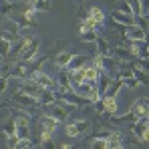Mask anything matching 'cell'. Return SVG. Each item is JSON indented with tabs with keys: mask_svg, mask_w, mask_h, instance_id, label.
<instances>
[{
	"mask_svg": "<svg viewBox=\"0 0 149 149\" xmlns=\"http://www.w3.org/2000/svg\"><path fill=\"white\" fill-rule=\"evenodd\" d=\"M149 127V123H147V119H139L137 123H133L131 125V131H133V135L137 137V139H141L143 137V133H145V129Z\"/></svg>",
	"mask_w": 149,
	"mask_h": 149,
	"instance_id": "obj_21",
	"label": "cell"
},
{
	"mask_svg": "<svg viewBox=\"0 0 149 149\" xmlns=\"http://www.w3.org/2000/svg\"><path fill=\"white\" fill-rule=\"evenodd\" d=\"M6 87H8V79L0 77V93H4V91H6Z\"/></svg>",
	"mask_w": 149,
	"mask_h": 149,
	"instance_id": "obj_52",
	"label": "cell"
},
{
	"mask_svg": "<svg viewBox=\"0 0 149 149\" xmlns=\"http://www.w3.org/2000/svg\"><path fill=\"white\" fill-rule=\"evenodd\" d=\"M115 10H119V12H123V14H133L131 4H129L127 0H117V8H115Z\"/></svg>",
	"mask_w": 149,
	"mask_h": 149,
	"instance_id": "obj_36",
	"label": "cell"
},
{
	"mask_svg": "<svg viewBox=\"0 0 149 149\" xmlns=\"http://www.w3.org/2000/svg\"><path fill=\"white\" fill-rule=\"evenodd\" d=\"M54 83H56L63 91H74L73 85H71V81H69V73H67V71H61V73H58V79H56Z\"/></svg>",
	"mask_w": 149,
	"mask_h": 149,
	"instance_id": "obj_20",
	"label": "cell"
},
{
	"mask_svg": "<svg viewBox=\"0 0 149 149\" xmlns=\"http://www.w3.org/2000/svg\"><path fill=\"white\" fill-rule=\"evenodd\" d=\"M32 8L36 12H47V10H50V2L49 0H34L32 2Z\"/></svg>",
	"mask_w": 149,
	"mask_h": 149,
	"instance_id": "obj_33",
	"label": "cell"
},
{
	"mask_svg": "<svg viewBox=\"0 0 149 149\" xmlns=\"http://www.w3.org/2000/svg\"><path fill=\"white\" fill-rule=\"evenodd\" d=\"M50 139H52V131L40 129V143H42V141H50Z\"/></svg>",
	"mask_w": 149,
	"mask_h": 149,
	"instance_id": "obj_50",
	"label": "cell"
},
{
	"mask_svg": "<svg viewBox=\"0 0 149 149\" xmlns=\"http://www.w3.org/2000/svg\"><path fill=\"white\" fill-rule=\"evenodd\" d=\"M40 127L54 133V131L58 129V121H56L54 117H50V115H42V117H40Z\"/></svg>",
	"mask_w": 149,
	"mask_h": 149,
	"instance_id": "obj_19",
	"label": "cell"
},
{
	"mask_svg": "<svg viewBox=\"0 0 149 149\" xmlns=\"http://www.w3.org/2000/svg\"><path fill=\"white\" fill-rule=\"evenodd\" d=\"M131 4V10H133V16H141V4L139 0H127Z\"/></svg>",
	"mask_w": 149,
	"mask_h": 149,
	"instance_id": "obj_43",
	"label": "cell"
},
{
	"mask_svg": "<svg viewBox=\"0 0 149 149\" xmlns=\"http://www.w3.org/2000/svg\"><path fill=\"white\" fill-rule=\"evenodd\" d=\"M93 105H95V111H97V113H101V115L105 113V101H103V97H101L99 101H95Z\"/></svg>",
	"mask_w": 149,
	"mask_h": 149,
	"instance_id": "obj_48",
	"label": "cell"
},
{
	"mask_svg": "<svg viewBox=\"0 0 149 149\" xmlns=\"http://www.w3.org/2000/svg\"><path fill=\"white\" fill-rule=\"evenodd\" d=\"M28 79L36 81V83H38V85H40L42 89H52V87L56 85V83H54V81L50 79L49 74H45L42 71H40V69H32V71L28 73Z\"/></svg>",
	"mask_w": 149,
	"mask_h": 149,
	"instance_id": "obj_4",
	"label": "cell"
},
{
	"mask_svg": "<svg viewBox=\"0 0 149 149\" xmlns=\"http://www.w3.org/2000/svg\"><path fill=\"white\" fill-rule=\"evenodd\" d=\"M137 119H147L149 117V109H147V105L143 103L141 99H137V101H133V105H131V109H129Z\"/></svg>",
	"mask_w": 149,
	"mask_h": 149,
	"instance_id": "obj_10",
	"label": "cell"
},
{
	"mask_svg": "<svg viewBox=\"0 0 149 149\" xmlns=\"http://www.w3.org/2000/svg\"><path fill=\"white\" fill-rule=\"evenodd\" d=\"M141 4V16H149V0H139Z\"/></svg>",
	"mask_w": 149,
	"mask_h": 149,
	"instance_id": "obj_47",
	"label": "cell"
},
{
	"mask_svg": "<svg viewBox=\"0 0 149 149\" xmlns=\"http://www.w3.org/2000/svg\"><path fill=\"white\" fill-rule=\"evenodd\" d=\"M63 149H73V145H71V143H65V145H63Z\"/></svg>",
	"mask_w": 149,
	"mask_h": 149,
	"instance_id": "obj_53",
	"label": "cell"
},
{
	"mask_svg": "<svg viewBox=\"0 0 149 149\" xmlns=\"http://www.w3.org/2000/svg\"><path fill=\"white\" fill-rule=\"evenodd\" d=\"M113 81H115V79H111V77H109L107 73H101V74H99V81H97V89H99V95H101V97H103V95L107 93V89H109V85H111Z\"/></svg>",
	"mask_w": 149,
	"mask_h": 149,
	"instance_id": "obj_16",
	"label": "cell"
},
{
	"mask_svg": "<svg viewBox=\"0 0 149 149\" xmlns=\"http://www.w3.org/2000/svg\"><path fill=\"white\" fill-rule=\"evenodd\" d=\"M12 61H8V58H2L0 61V77H4V79H8L10 73H12Z\"/></svg>",
	"mask_w": 149,
	"mask_h": 149,
	"instance_id": "obj_30",
	"label": "cell"
},
{
	"mask_svg": "<svg viewBox=\"0 0 149 149\" xmlns=\"http://www.w3.org/2000/svg\"><path fill=\"white\" fill-rule=\"evenodd\" d=\"M147 18H149V16H147Z\"/></svg>",
	"mask_w": 149,
	"mask_h": 149,
	"instance_id": "obj_57",
	"label": "cell"
},
{
	"mask_svg": "<svg viewBox=\"0 0 149 149\" xmlns=\"http://www.w3.org/2000/svg\"><path fill=\"white\" fill-rule=\"evenodd\" d=\"M91 149H107V139H101V137L93 139L91 141Z\"/></svg>",
	"mask_w": 149,
	"mask_h": 149,
	"instance_id": "obj_41",
	"label": "cell"
},
{
	"mask_svg": "<svg viewBox=\"0 0 149 149\" xmlns=\"http://www.w3.org/2000/svg\"><path fill=\"white\" fill-rule=\"evenodd\" d=\"M20 2H34V0H20Z\"/></svg>",
	"mask_w": 149,
	"mask_h": 149,
	"instance_id": "obj_54",
	"label": "cell"
},
{
	"mask_svg": "<svg viewBox=\"0 0 149 149\" xmlns=\"http://www.w3.org/2000/svg\"><path fill=\"white\" fill-rule=\"evenodd\" d=\"M58 101H61V103H65V105H71V107H85V105L89 103L87 99L79 97L74 91H67V93H63Z\"/></svg>",
	"mask_w": 149,
	"mask_h": 149,
	"instance_id": "obj_7",
	"label": "cell"
},
{
	"mask_svg": "<svg viewBox=\"0 0 149 149\" xmlns=\"http://www.w3.org/2000/svg\"><path fill=\"white\" fill-rule=\"evenodd\" d=\"M95 42H97V54H109V45H107L105 38H101V36H99Z\"/></svg>",
	"mask_w": 149,
	"mask_h": 149,
	"instance_id": "obj_37",
	"label": "cell"
},
{
	"mask_svg": "<svg viewBox=\"0 0 149 149\" xmlns=\"http://www.w3.org/2000/svg\"><path fill=\"white\" fill-rule=\"evenodd\" d=\"M26 74H28V69H26V63H14L12 65V73H10V77H14V79H26Z\"/></svg>",
	"mask_w": 149,
	"mask_h": 149,
	"instance_id": "obj_17",
	"label": "cell"
},
{
	"mask_svg": "<svg viewBox=\"0 0 149 149\" xmlns=\"http://www.w3.org/2000/svg\"><path fill=\"white\" fill-rule=\"evenodd\" d=\"M40 149H56V145H54L52 139H50V141H42V143H40Z\"/></svg>",
	"mask_w": 149,
	"mask_h": 149,
	"instance_id": "obj_51",
	"label": "cell"
},
{
	"mask_svg": "<svg viewBox=\"0 0 149 149\" xmlns=\"http://www.w3.org/2000/svg\"><path fill=\"white\" fill-rule=\"evenodd\" d=\"M133 69V74H135V79H137V83H141V85H149V74L143 73V71H139V69H135V67H131Z\"/></svg>",
	"mask_w": 149,
	"mask_h": 149,
	"instance_id": "obj_34",
	"label": "cell"
},
{
	"mask_svg": "<svg viewBox=\"0 0 149 149\" xmlns=\"http://www.w3.org/2000/svg\"><path fill=\"white\" fill-rule=\"evenodd\" d=\"M87 14H89V16H93V18H95V20H97V22L103 26V22H105V14H103V10H101V8L93 6V8H91V10H89Z\"/></svg>",
	"mask_w": 149,
	"mask_h": 149,
	"instance_id": "obj_32",
	"label": "cell"
},
{
	"mask_svg": "<svg viewBox=\"0 0 149 149\" xmlns=\"http://www.w3.org/2000/svg\"><path fill=\"white\" fill-rule=\"evenodd\" d=\"M71 58H73V52H69V50L61 52V54L56 56V61H54L56 69H67V67H69V63H71Z\"/></svg>",
	"mask_w": 149,
	"mask_h": 149,
	"instance_id": "obj_22",
	"label": "cell"
},
{
	"mask_svg": "<svg viewBox=\"0 0 149 149\" xmlns=\"http://www.w3.org/2000/svg\"><path fill=\"white\" fill-rule=\"evenodd\" d=\"M16 143H18V135H8V137H6V147L8 149H14Z\"/></svg>",
	"mask_w": 149,
	"mask_h": 149,
	"instance_id": "obj_45",
	"label": "cell"
},
{
	"mask_svg": "<svg viewBox=\"0 0 149 149\" xmlns=\"http://www.w3.org/2000/svg\"><path fill=\"white\" fill-rule=\"evenodd\" d=\"M81 38H83L85 42H95V40L99 38V34H97V30H89V32H83Z\"/></svg>",
	"mask_w": 149,
	"mask_h": 149,
	"instance_id": "obj_40",
	"label": "cell"
},
{
	"mask_svg": "<svg viewBox=\"0 0 149 149\" xmlns=\"http://www.w3.org/2000/svg\"><path fill=\"white\" fill-rule=\"evenodd\" d=\"M117 147H123L121 135L119 133H109V137H107V149H117Z\"/></svg>",
	"mask_w": 149,
	"mask_h": 149,
	"instance_id": "obj_28",
	"label": "cell"
},
{
	"mask_svg": "<svg viewBox=\"0 0 149 149\" xmlns=\"http://www.w3.org/2000/svg\"><path fill=\"white\" fill-rule=\"evenodd\" d=\"M123 38L127 40V42H147L149 34L143 30V28H139V26H127Z\"/></svg>",
	"mask_w": 149,
	"mask_h": 149,
	"instance_id": "obj_3",
	"label": "cell"
},
{
	"mask_svg": "<svg viewBox=\"0 0 149 149\" xmlns=\"http://www.w3.org/2000/svg\"><path fill=\"white\" fill-rule=\"evenodd\" d=\"M74 93L79 95V97H83V99H87L89 103H95V101L101 99L99 95V89H97V85H93V83H81L79 87H74Z\"/></svg>",
	"mask_w": 149,
	"mask_h": 149,
	"instance_id": "obj_1",
	"label": "cell"
},
{
	"mask_svg": "<svg viewBox=\"0 0 149 149\" xmlns=\"http://www.w3.org/2000/svg\"><path fill=\"white\" fill-rule=\"evenodd\" d=\"M111 18H113L115 22L123 24V26H135V16H133V14H123V12H119V10H113V12H111Z\"/></svg>",
	"mask_w": 149,
	"mask_h": 149,
	"instance_id": "obj_11",
	"label": "cell"
},
{
	"mask_svg": "<svg viewBox=\"0 0 149 149\" xmlns=\"http://www.w3.org/2000/svg\"><path fill=\"white\" fill-rule=\"evenodd\" d=\"M69 73V81H71V85L74 87H79L81 83H85V69H79V71H67Z\"/></svg>",
	"mask_w": 149,
	"mask_h": 149,
	"instance_id": "obj_18",
	"label": "cell"
},
{
	"mask_svg": "<svg viewBox=\"0 0 149 149\" xmlns=\"http://www.w3.org/2000/svg\"><path fill=\"white\" fill-rule=\"evenodd\" d=\"M10 20L18 26V28H32V26H34V20H32V18H28V16L22 14V12H20V14H12V16H10Z\"/></svg>",
	"mask_w": 149,
	"mask_h": 149,
	"instance_id": "obj_13",
	"label": "cell"
},
{
	"mask_svg": "<svg viewBox=\"0 0 149 149\" xmlns=\"http://www.w3.org/2000/svg\"><path fill=\"white\" fill-rule=\"evenodd\" d=\"M131 67H135V69H139V71H143V73H147L149 74V61H137V63H133Z\"/></svg>",
	"mask_w": 149,
	"mask_h": 149,
	"instance_id": "obj_42",
	"label": "cell"
},
{
	"mask_svg": "<svg viewBox=\"0 0 149 149\" xmlns=\"http://www.w3.org/2000/svg\"><path fill=\"white\" fill-rule=\"evenodd\" d=\"M14 101L20 105V107H26V109H34V107H40V103L36 97H32V95H26V93H14Z\"/></svg>",
	"mask_w": 149,
	"mask_h": 149,
	"instance_id": "obj_8",
	"label": "cell"
},
{
	"mask_svg": "<svg viewBox=\"0 0 149 149\" xmlns=\"http://www.w3.org/2000/svg\"><path fill=\"white\" fill-rule=\"evenodd\" d=\"M16 4L10 2V0H0V16H12Z\"/></svg>",
	"mask_w": 149,
	"mask_h": 149,
	"instance_id": "obj_26",
	"label": "cell"
},
{
	"mask_svg": "<svg viewBox=\"0 0 149 149\" xmlns=\"http://www.w3.org/2000/svg\"><path fill=\"white\" fill-rule=\"evenodd\" d=\"M103 101H105V113L103 115H115L117 113V99L115 97H103Z\"/></svg>",
	"mask_w": 149,
	"mask_h": 149,
	"instance_id": "obj_25",
	"label": "cell"
},
{
	"mask_svg": "<svg viewBox=\"0 0 149 149\" xmlns=\"http://www.w3.org/2000/svg\"><path fill=\"white\" fill-rule=\"evenodd\" d=\"M99 26L101 24L93 18V16H89V14H87V16H85V20H83V24H81V34H83V32H89V30H97Z\"/></svg>",
	"mask_w": 149,
	"mask_h": 149,
	"instance_id": "obj_23",
	"label": "cell"
},
{
	"mask_svg": "<svg viewBox=\"0 0 149 149\" xmlns=\"http://www.w3.org/2000/svg\"><path fill=\"white\" fill-rule=\"evenodd\" d=\"M32 42V36H18L12 45H10V52H8V61H18L20 58V54H22V50L28 47Z\"/></svg>",
	"mask_w": 149,
	"mask_h": 149,
	"instance_id": "obj_2",
	"label": "cell"
},
{
	"mask_svg": "<svg viewBox=\"0 0 149 149\" xmlns=\"http://www.w3.org/2000/svg\"><path fill=\"white\" fill-rule=\"evenodd\" d=\"M38 103H40V107H50V105H54V103H56V97H54L52 89H42V93L38 95Z\"/></svg>",
	"mask_w": 149,
	"mask_h": 149,
	"instance_id": "obj_14",
	"label": "cell"
},
{
	"mask_svg": "<svg viewBox=\"0 0 149 149\" xmlns=\"http://www.w3.org/2000/svg\"><path fill=\"white\" fill-rule=\"evenodd\" d=\"M36 52H38V40H36V38H32V42H30V45H28V47L22 50V54H20V61L28 65L30 61H34V58H36Z\"/></svg>",
	"mask_w": 149,
	"mask_h": 149,
	"instance_id": "obj_9",
	"label": "cell"
},
{
	"mask_svg": "<svg viewBox=\"0 0 149 149\" xmlns=\"http://www.w3.org/2000/svg\"><path fill=\"white\" fill-rule=\"evenodd\" d=\"M10 45H12V42H8V40H4V38L0 36V56H2V58H8V52H10Z\"/></svg>",
	"mask_w": 149,
	"mask_h": 149,
	"instance_id": "obj_38",
	"label": "cell"
},
{
	"mask_svg": "<svg viewBox=\"0 0 149 149\" xmlns=\"http://www.w3.org/2000/svg\"><path fill=\"white\" fill-rule=\"evenodd\" d=\"M71 123H74L79 135H85V133L91 129V121H87V119H79V121H71Z\"/></svg>",
	"mask_w": 149,
	"mask_h": 149,
	"instance_id": "obj_31",
	"label": "cell"
},
{
	"mask_svg": "<svg viewBox=\"0 0 149 149\" xmlns=\"http://www.w3.org/2000/svg\"><path fill=\"white\" fill-rule=\"evenodd\" d=\"M14 149H32V141L30 139H18V143H16Z\"/></svg>",
	"mask_w": 149,
	"mask_h": 149,
	"instance_id": "obj_44",
	"label": "cell"
},
{
	"mask_svg": "<svg viewBox=\"0 0 149 149\" xmlns=\"http://www.w3.org/2000/svg\"><path fill=\"white\" fill-rule=\"evenodd\" d=\"M111 54H113L117 61H121V63H131V61L135 58V54H133L129 49H121V47L113 49V50H111Z\"/></svg>",
	"mask_w": 149,
	"mask_h": 149,
	"instance_id": "obj_12",
	"label": "cell"
},
{
	"mask_svg": "<svg viewBox=\"0 0 149 149\" xmlns=\"http://www.w3.org/2000/svg\"><path fill=\"white\" fill-rule=\"evenodd\" d=\"M20 93H26V95H32V97H36L38 99V95L42 93V87L36 83V81H32V79H22L20 81Z\"/></svg>",
	"mask_w": 149,
	"mask_h": 149,
	"instance_id": "obj_5",
	"label": "cell"
},
{
	"mask_svg": "<svg viewBox=\"0 0 149 149\" xmlns=\"http://www.w3.org/2000/svg\"><path fill=\"white\" fill-rule=\"evenodd\" d=\"M135 26L143 28V30L149 34V18L147 16H135Z\"/></svg>",
	"mask_w": 149,
	"mask_h": 149,
	"instance_id": "obj_39",
	"label": "cell"
},
{
	"mask_svg": "<svg viewBox=\"0 0 149 149\" xmlns=\"http://www.w3.org/2000/svg\"><path fill=\"white\" fill-rule=\"evenodd\" d=\"M16 135H18V139H30L28 125H16Z\"/></svg>",
	"mask_w": 149,
	"mask_h": 149,
	"instance_id": "obj_35",
	"label": "cell"
},
{
	"mask_svg": "<svg viewBox=\"0 0 149 149\" xmlns=\"http://www.w3.org/2000/svg\"><path fill=\"white\" fill-rule=\"evenodd\" d=\"M69 107H71V105H65V103H61V101H58V105H56V103L50 105V117H54L58 123H65V121L69 119Z\"/></svg>",
	"mask_w": 149,
	"mask_h": 149,
	"instance_id": "obj_6",
	"label": "cell"
},
{
	"mask_svg": "<svg viewBox=\"0 0 149 149\" xmlns=\"http://www.w3.org/2000/svg\"><path fill=\"white\" fill-rule=\"evenodd\" d=\"M121 89H123V81H121V79H115V81L109 85V89H107V93H105L103 97H115V99H117V93H119Z\"/></svg>",
	"mask_w": 149,
	"mask_h": 149,
	"instance_id": "obj_24",
	"label": "cell"
},
{
	"mask_svg": "<svg viewBox=\"0 0 149 149\" xmlns=\"http://www.w3.org/2000/svg\"><path fill=\"white\" fill-rule=\"evenodd\" d=\"M67 135H69V137H79V133H77V127H74V123H67Z\"/></svg>",
	"mask_w": 149,
	"mask_h": 149,
	"instance_id": "obj_49",
	"label": "cell"
},
{
	"mask_svg": "<svg viewBox=\"0 0 149 149\" xmlns=\"http://www.w3.org/2000/svg\"><path fill=\"white\" fill-rule=\"evenodd\" d=\"M2 133L8 137V135H16V121L12 117H8L4 123H2Z\"/></svg>",
	"mask_w": 149,
	"mask_h": 149,
	"instance_id": "obj_29",
	"label": "cell"
},
{
	"mask_svg": "<svg viewBox=\"0 0 149 149\" xmlns=\"http://www.w3.org/2000/svg\"><path fill=\"white\" fill-rule=\"evenodd\" d=\"M139 119L129 111V113H125V115H121V117H113V123L115 125H123V123H129V125H133V123H137Z\"/></svg>",
	"mask_w": 149,
	"mask_h": 149,
	"instance_id": "obj_27",
	"label": "cell"
},
{
	"mask_svg": "<svg viewBox=\"0 0 149 149\" xmlns=\"http://www.w3.org/2000/svg\"><path fill=\"white\" fill-rule=\"evenodd\" d=\"M117 149H123V147H117Z\"/></svg>",
	"mask_w": 149,
	"mask_h": 149,
	"instance_id": "obj_56",
	"label": "cell"
},
{
	"mask_svg": "<svg viewBox=\"0 0 149 149\" xmlns=\"http://www.w3.org/2000/svg\"><path fill=\"white\" fill-rule=\"evenodd\" d=\"M87 63H89V56H85V54H77V56H74L73 54V58H71L67 71H79V69H83Z\"/></svg>",
	"mask_w": 149,
	"mask_h": 149,
	"instance_id": "obj_15",
	"label": "cell"
},
{
	"mask_svg": "<svg viewBox=\"0 0 149 149\" xmlns=\"http://www.w3.org/2000/svg\"><path fill=\"white\" fill-rule=\"evenodd\" d=\"M121 81H123V87H127V89H135V87L139 85L135 77H131V79H121Z\"/></svg>",
	"mask_w": 149,
	"mask_h": 149,
	"instance_id": "obj_46",
	"label": "cell"
},
{
	"mask_svg": "<svg viewBox=\"0 0 149 149\" xmlns=\"http://www.w3.org/2000/svg\"><path fill=\"white\" fill-rule=\"evenodd\" d=\"M147 123H149V117H147Z\"/></svg>",
	"mask_w": 149,
	"mask_h": 149,
	"instance_id": "obj_55",
	"label": "cell"
}]
</instances>
